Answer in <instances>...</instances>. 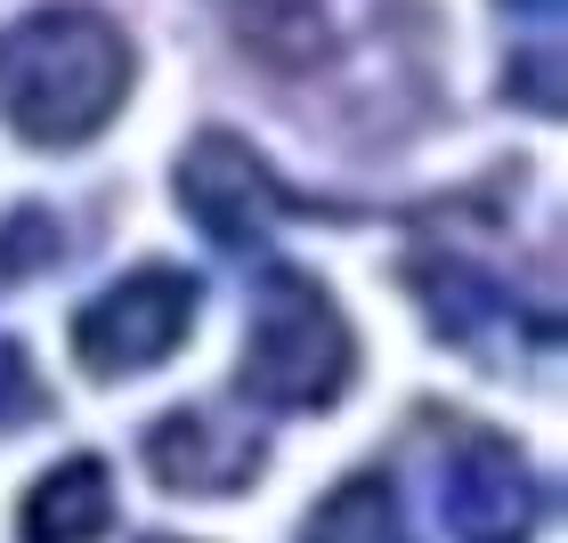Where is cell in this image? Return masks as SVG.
I'll return each instance as SVG.
<instances>
[{
  "label": "cell",
  "instance_id": "8",
  "mask_svg": "<svg viewBox=\"0 0 568 543\" xmlns=\"http://www.w3.org/2000/svg\"><path fill=\"white\" fill-rule=\"evenodd\" d=\"M415 293H423V308H430V325L447 332V341H463V349H487V325H504L511 317V300L496 293L487 276H471V268H415Z\"/></svg>",
  "mask_w": 568,
  "mask_h": 543
},
{
  "label": "cell",
  "instance_id": "3",
  "mask_svg": "<svg viewBox=\"0 0 568 543\" xmlns=\"http://www.w3.org/2000/svg\"><path fill=\"white\" fill-rule=\"evenodd\" d=\"M195 300H203V284L187 268H131L73 317V357H82L98 381L146 373L195 332Z\"/></svg>",
  "mask_w": 568,
  "mask_h": 543
},
{
  "label": "cell",
  "instance_id": "14",
  "mask_svg": "<svg viewBox=\"0 0 568 543\" xmlns=\"http://www.w3.org/2000/svg\"><path fill=\"white\" fill-rule=\"evenodd\" d=\"M301 543H317V535H301Z\"/></svg>",
  "mask_w": 568,
  "mask_h": 543
},
{
  "label": "cell",
  "instance_id": "1",
  "mask_svg": "<svg viewBox=\"0 0 568 543\" xmlns=\"http://www.w3.org/2000/svg\"><path fill=\"white\" fill-rule=\"evenodd\" d=\"M131 98V41L82 0H49L0 33V114L33 146H82Z\"/></svg>",
  "mask_w": 568,
  "mask_h": 543
},
{
  "label": "cell",
  "instance_id": "10",
  "mask_svg": "<svg viewBox=\"0 0 568 543\" xmlns=\"http://www.w3.org/2000/svg\"><path fill=\"white\" fill-rule=\"evenodd\" d=\"M0 236H9V244H0V276H24V268H41L49 252H58V219H49V212H17Z\"/></svg>",
  "mask_w": 568,
  "mask_h": 543
},
{
  "label": "cell",
  "instance_id": "7",
  "mask_svg": "<svg viewBox=\"0 0 568 543\" xmlns=\"http://www.w3.org/2000/svg\"><path fill=\"white\" fill-rule=\"evenodd\" d=\"M106 527H114V479L98 454H65L58 471H41L17 511V543H98Z\"/></svg>",
  "mask_w": 568,
  "mask_h": 543
},
{
  "label": "cell",
  "instance_id": "9",
  "mask_svg": "<svg viewBox=\"0 0 568 543\" xmlns=\"http://www.w3.org/2000/svg\"><path fill=\"white\" fill-rule=\"evenodd\" d=\"M308 535L317 543H406V520H398V486L390 479H349L333 486V495L317 503V520H308Z\"/></svg>",
  "mask_w": 568,
  "mask_h": 543
},
{
  "label": "cell",
  "instance_id": "6",
  "mask_svg": "<svg viewBox=\"0 0 568 543\" xmlns=\"http://www.w3.org/2000/svg\"><path fill=\"white\" fill-rule=\"evenodd\" d=\"M261 430H236L203 406H171L163 422L146 430V471L171 486V495H244L261 479Z\"/></svg>",
  "mask_w": 568,
  "mask_h": 543
},
{
  "label": "cell",
  "instance_id": "13",
  "mask_svg": "<svg viewBox=\"0 0 568 543\" xmlns=\"http://www.w3.org/2000/svg\"><path fill=\"white\" fill-rule=\"evenodd\" d=\"M146 543H171V535H146Z\"/></svg>",
  "mask_w": 568,
  "mask_h": 543
},
{
  "label": "cell",
  "instance_id": "4",
  "mask_svg": "<svg viewBox=\"0 0 568 543\" xmlns=\"http://www.w3.org/2000/svg\"><path fill=\"white\" fill-rule=\"evenodd\" d=\"M179 212H187L212 244L244 252V244H261L276 227L284 187L261 163V146H244L236 131H203L187 154H179Z\"/></svg>",
  "mask_w": 568,
  "mask_h": 543
},
{
  "label": "cell",
  "instance_id": "5",
  "mask_svg": "<svg viewBox=\"0 0 568 543\" xmlns=\"http://www.w3.org/2000/svg\"><path fill=\"white\" fill-rule=\"evenodd\" d=\"M545 520V486L504 430H463L447 462V535L455 543H528Z\"/></svg>",
  "mask_w": 568,
  "mask_h": 543
},
{
  "label": "cell",
  "instance_id": "12",
  "mask_svg": "<svg viewBox=\"0 0 568 543\" xmlns=\"http://www.w3.org/2000/svg\"><path fill=\"white\" fill-rule=\"evenodd\" d=\"M496 9H511V17H560V0H496Z\"/></svg>",
  "mask_w": 568,
  "mask_h": 543
},
{
  "label": "cell",
  "instance_id": "11",
  "mask_svg": "<svg viewBox=\"0 0 568 543\" xmlns=\"http://www.w3.org/2000/svg\"><path fill=\"white\" fill-rule=\"evenodd\" d=\"M49 398H41V381H33V366H24V349L17 341H0V430L9 422H33Z\"/></svg>",
  "mask_w": 568,
  "mask_h": 543
},
{
  "label": "cell",
  "instance_id": "2",
  "mask_svg": "<svg viewBox=\"0 0 568 543\" xmlns=\"http://www.w3.org/2000/svg\"><path fill=\"white\" fill-rule=\"evenodd\" d=\"M349 373H357V332L333 308V293L276 268L244 332V398L276 413H325L349 390Z\"/></svg>",
  "mask_w": 568,
  "mask_h": 543
}]
</instances>
